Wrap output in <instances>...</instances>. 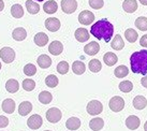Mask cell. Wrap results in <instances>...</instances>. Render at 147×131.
Returning <instances> with one entry per match:
<instances>
[{
	"label": "cell",
	"instance_id": "cell-1",
	"mask_svg": "<svg viewBox=\"0 0 147 131\" xmlns=\"http://www.w3.org/2000/svg\"><path fill=\"white\" fill-rule=\"evenodd\" d=\"M90 32L98 40H103V41L105 42H110L112 40L113 34H114V26L107 20L103 18V20H100L97 23H94L91 26Z\"/></svg>",
	"mask_w": 147,
	"mask_h": 131
},
{
	"label": "cell",
	"instance_id": "cell-2",
	"mask_svg": "<svg viewBox=\"0 0 147 131\" xmlns=\"http://www.w3.org/2000/svg\"><path fill=\"white\" fill-rule=\"evenodd\" d=\"M131 71L135 74H147V49L134 52L130 57Z\"/></svg>",
	"mask_w": 147,
	"mask_h": 131
},
{
	"label": "cell",
	"instance_id": "cell-3",
	"mask_svg": "<svg viewBox=\"0 0 147 131\" xmlns=\"http://www.w3.org/2000/svg\"><path fill=\"white\" fill-rule=\"evenodd\" d=\"M0 58L5 63H11L15 59V51L9 46L0 49Z\"/></svg>",
	"mask_w": 147,
	"mask_h": 131
},
{
	"label": "cell",
	"instance_id": "cell-4",
	"mask_svg": "<svg viewBox=\"0 0 147 131\" xmlns=\"http://www.w3.org/2000/svg\"><path fill=\"white\" fill-rule=\"evenodd\" d=\"M86 110H87V113L89 115L94 116V115H98L102 112L103 105H102V103L100 102V101H98V100H91V101L88 102V104H87Z\"/></svg>",
	"mask_w": 147,
	"mask_h": 131
},
{
	"label": "cell",
	"instance_id": "cell-5",
	"mask_svg": "<svg viewBox=\"0 0 147 131\" xmlns=\"http://www.w3.org/2000/svg\"><path fill=\"white\" fill-rule=\"evenodd\" d=\"M109 107L113 112H120L125 107V100L119 96H115L110 100Z\"/></svg>",
	"mask_w": 147,
	"mask_h": 131
},
{
	"label": "cell",
	"instance_id": "cell-6",
	"mask_svg": "<svg viewBox=\"0 0 147 131\" xmlns=\"http://www.w3.org/2000/svg\"><path fill=\"white\" fill-rule=\"evenodd\" d=\"M61 117H62L61 111L59 110V109H57V107H52V109H49L46 112V119L52 124L58 123L61 119Z\"/></svg>",
	"mask_w": 147,
	"mask_h": 131
},
{
	"label": "cell",
	"instance_id": "cell-7",
	"mask_svg": "<svg viewBox=\"0 0 147 131\" xmlns=\"http://www.w3.org/2000/svg\"><path fill=\"white\" fill-rule=\"evenodd\" d=\"M61 9L65 14H72L78 9L76 0H61Z\"/></svg>",
	"mask_w": 147,
	"mask_h": 131
},
{
	"label": "cell",
	"instance_id": "cell-8",
	"mask_svg": "<svg viewBox=\"0 0 147 131\" xmlns=\"http://www.w3.org/2000/svg\"><path fill=\"white\" fill-rule=\"evenodd\" d=\"M94 21V14L88 10H84L78 15V22L83 25H90Z\"/></svg>",
	"mask_w": 147,
	"mask_h": 131
},
{
	"label": "cell",
	"instance_id": "cell-9",
	"mask_svg": "<svg viewBox=\"0 0 147 131\" xmlns=\"http://www.w3.org/2000/svg\"><path fill=\"white\" fill-rule=\"evenodd\" d=\"M42 124H43L42 117L38 114L31 115V116L28 118V120H27L28 127L30 128V129H32V130H37V129H39V128L42 126Z\"/></svg>",
	"mask_w": 147,
	"mask_h": 131
},
{
	"label": "cell",
	"instance_id": "cell-10",
	"mask_svg": "<svg viewBox=\"0 0 147 131\" xmlns=\"http://www.w3.org/2000/svg\"><path fill=\"white\" fill-rule=\"evenodd\" d=\"M45 27L49 31L55 32L60 28V22L56 17H49L45 21Z\"/></svg>",
	"mask_w": 147,
	"mask_h": 131
},
{
	"label": "cell",
	"instance_id": "cell-11",
	"mask_svg": "<svg viewBox=\"0 0 147 131\" xmlns=\"http://www.w3.org/2000/svg\"><path fill=\"white\" fill-rule=\"evenodd\" d=\"M99 51H100V45H99L98 42H96V41L89 42V43L87 45H85V47H84V52H85L87 55H89V56H94L97 53H99Z\"/></svg>",
	"mask_w": 147,
	"mask_h": 131
},
{
	"label": "cell",
	"instance_id": "cell-12",
	"mask_svg": "<svg viewBox=\"0 0 147 131\" xmlns=\"http://www.w3.org/2000/svg\"><path fill=\"white\" fill-rule=\"evenodd\" d=\"M62 51H63V45L59 41H53L49 46V52L54 56L60 55L62 53Z\"/></svg>",
	"mask_w": 147,
	"mask_h": 131
},
{
	"label": "cell",
	"instance_id": "cell-13",
	"mask_svg": "<svg viewBox=\"0 0 147 131\" xmlns=\"http://www.w3.org/2000/svg\"><path fill=\"white\" fill-rule=\"evenodd\" d=\"M140 124H141V120L138 116H135V115H131L129 116L128 118L126 119V126L130 130H135V129H138L140 127Z\"/></svg>",
	"mask_w": 147,
	"mask_h": 131
},
{
	"label": "cell",
	"instance_id": "cell-14",
	"mask_svg": "<svg viewBox=\"0 0 147 131\" xmlns=\"http://www.w3.org/2000/svg\"><path fill=\"white\" fill-rule=\"evenodd\" d=\"M75 36V39L78 40V42H86L87 40H89V32L88 30L85 28H78L76 29V31L74 33Z\"/></svg>",
	"mask_w": 147,
	"mask_h": 131
},
{
	"label": "cell",
	"instance_id": "cell-15",
	"mask_svg": "<svg viewBox=\"0 0 147 131\" xmlns=\"http://www.w3.org/2000/svg\"><path fill=\"white\" fill-rule=\"evenodd\" d=\"M123 9L127 13H133L138 10L136 0H125L123 2Z\"/></svg>",
	"mask_w": 147,
	"mask_h": 131
},
{
	"label": "cell",
	"instance_id": "cell-16",
	"mask_svg": "<svg viewBox=\"0 0 147 131\" xmlns=\"http://www.w3.org/2000/svg\"><path fill=\"white\" fill-rule=\"evenodd\" d=\"M43 10H44V12L47 13V14H54V13H56L58 10L57 2L54 1V0L46 1L44 3V5H43Z\"/></svg>",
	"mask_w": 147,
	"mask_h": 131
},
{
	"label": "cell",
	"instance_id": "cell-17",
	"mask_svg": "<svg viewBox=\"0 0 147 131\" xmlns=\"http://www.w3.org/2000/svg\"><path fill=\"white\" fill-rule=\"evenodd\" d=\"M12 37L16 41H23L27 37V31L23 27H17V28H15L13 30Z\"/></svg>",
	"mask_w": 147,
	"mask_h": 131
},
{
	"label": "cell",
	"instance_id": "cell-18",
	"mask_svg": "<svg viewBox=\"0 0 147 131\" xmlns=\"http://www.w3.org/2000/svg\"><path fill=\"white\" fill-rule=\"evenodd\" d=\"M2 110L3 112L8 113V114H12L14 110H15V102L13 99H5L2 102Z\"/></svg>",
	"mask_w": 147,
	"mask_h": 131
},
{
	"label": "cell",
	"instance_id": "cell-19",
	"mask_svg": "<svg viewBox=\"0 0 147 131\" xmlns=\"http://www.w3.org/2000/svg\"><path fill=\"white\" fill-rule=\"evenodd\" d=\"M103 60H104V62H105L106 66L112 67V66H114V65L117 63V61H118V57H117L114 53H112V52H107V53L104 54V56H103Z\"/></svg>",
	"mask_w": 147,
	"mask_h": 131
},
{
	"label": "cell",
	"instance_id": "cell-20",
	"mask_svg": "<svg viewBox=\"0 0 147 131\" xmlns=\"http://www.w3.org/2000/svg\"><path fill=\"white\" fill-rule=\"evenodd\" d=\"M37 61H38V65L40 66L42 69H47V68H49V66L52 65V59H51V57H49L45 54L40 55L38 57Z\"/></svg>",
	"mask_w": 147,
	"mask_h": 131
},
{
	"label": "cell",
	"instance_id": "cell-21",
	"mask_svg": "<svg viewBox=\"0 0 147 131\" xmlns=\"http://www.w3.org/2000/svg\"><path fill=\"white\" fill-rule=\"evenodd\" d=\"M111 46H112V49H116V51H120V49H123L125 42H123V38H121L120 34H116V36H115L114 39L111 42Z\"/></svg>",
	"mask_w": 147,
	"mask_h": 131
},
{
	"label": "cell",
	"instance_id": "cell-22",
	"mask_svg": "<svg viewBox=\"0 0 147 131\" xmlns=\"http://www.w3.org/2000/svg\"><path fill=\"white\" fill-rule=\"evenodd\" d=\"M147 105V100L144 96H136L133 99V107L136 110H143Z\"/></svg>",
	"mask_w": 147,
	"mask_h": 131
},
{
	"label": "cell",
	"instance_id": "cell-23",
	"mask_svg": "<svg viewBox=\"0 0 147 131\" xmlns=\"http://www.w3.org/2000/svg\"><path fill=\"white\" fill-rule=\"evenodd\" d=\"M32 110V104L29 102V101H24L20 104L18 107V113L22 116H27V115L31 112Z\"/></svg>",
	"mask_w": 147,
	"mask_h": 131
},
{
	"label": "cell",
	"instance_id": "cell-24",
	"mask_svg": "<svg viewBox=\"0 0 147 131\" xmlns=\"http://www.w3.org/2000/svg\"><path fill=\"white\" fill-rule=\"evenodd\" d=\"M65 127L69 130H78L81 127V120L78 117H70L65 123Z\"/></svg>",
	"mask_w": 147,
	"mask_h": 131
},
{
	"label": "cell",
	"instance_id": "cell-25",
	"mask_svg": "<svg viewBox=\"0 0 147 131\" xmlns=\"http://www.w3.org/2000/svg\"><path fill=\"white\" fill-rule=\"evenodd\" d=\"M104 126V122H103L102 118L100 117H96V118H92L89 122V127L91 130L94 131H99L101 130Z\"/></svg>",
	"mask_w": 147,
	"mask_h": 131
},
{
	"label": "cell",
	"instance_id": "cell-26",
	"mask_svg": "<svg viewBox=\"0 0 147 131\" xmlns=\"http://www.w3.org/2000/svg\"><path fill=\"white\" fill-rule=\"evenodd\" d=\"M34 43L38 45V46H44L49 43V37L47 34H45L44 32H39L34 36Z\"/></svg>",
	"mask_w": 147,
	"mask_h": 131
},
{
	"label": "cell",
	"instance_id": "cell-27",
	"mask_svg": "<svg viewBox=\"0 0 147 131\" xmlns=\"http://www.w3.org/2000/svg\"><path fill=\"white\" fill-rule=\"evenodd\" d=\"M18 88H20V84L14 78H10V80H8V82L5 83V89L11 94H15L18 90Z\"/></svg>",
	"mask_w": 147,
	"mask_h": 131
},
{
	"label": "cell",
	"instance_id": "cell-28",
	"mask_svg": "<svg viewBox=\"0 0 147 131\" xmlns=\"http://www.w3.org/2000/svg\"><path fill=\"white\" fill-rule=\"evenodd\" d=\"M26 8H27V11L30 14H38L40 11V5L32 0H27L26 1Z\"/></svg>",
	"mask_w": 147,
	"mask_h": 131
},
{
	"label": "cell",
	"instance_id": "cell-29",
	"mask_svg": "<svg viewBox=\"0 0 147 131\" xmlns=\"http://www.w3.org/2000/svg\"><path fill=\"white\" fill-rule=\"evenodd\" d=\"M11 14H12L13 17H15V18H22V17L24 16V9L22 7L21 4H14L12 5V8H11Z\"/></svg>",
	"mask_w": 147,
	"mask_h": 131
},
{
	"label": "cell",
	"instance_id": "cell-30",
	"mask_svg": "<svg viewBox=\"0 0 147 131\" xmlns=\"http://www.w3.org/2000/svg\"><path fill=\"white\" fill-rule=\"evenodd\" d=\"M72 70H73V72L75 74L81 75V74H83L86 71V66L84 65V62L80 61V60H76V61H74L73 65H72Z\"/></svg>",
	"mask_w": 147,
	"mask_h": 131
},
{
	"label": "cell",
	"instance_id": "cell-31",
	"mask_svg": "<svg viewBox=\"0 0 147 131\" xmlns=\"http://www.w3.org/2000/svg\"><path fill=\"white\" fill-rule=\"evenodd\" d=\"M138 37H139V34H138V32L135 31L134 29L129 28L125 31V38H126L130 43H134V42L138 40Z\"/></svg>",
	"mask_w": 147,
	"mask_h": 131
},
{
	"label": "cell",
	"instance_id": "cell-32",
	"mask_svg": "<svg viewBox=\"0 0 147 131\" xmlns=\"http://www.w3.org/2000/svg\"><path fill=\"white\" fill-rule=\"evenodd\" d=\"M52 100H53V96L49 91H42L39 95V101L43 104H49L52 102Z\"/></svg>",
	"mask_w": 147,
	"mask_h": 131
},
{
	"label": "cell",
	"instance_id": "cell-33",
	"mask_svg": "<svg viewBox=\"0 0 147 131\" xmlns=\"http://www.w3.org/2000/svg\"><path fill=\"white\" fill-rule=\"evenodd\" d=\"M88 68H89V70L91 72L97 73V72H99L101 70L102 65H101L100 60H98V59H91L89 61V63H88Z\"/></svg>",
	"mask_w": 147,
	"mask_h": 131
},
{
	"label": "cell",
	"instance_id": "cell-34",
	"mask_svg": "<svg viewBox=\"0 0 147 131\" xmlns=\"http://www.w3.org/2000/svg\"><path fill=\"white\" fill-rule=\"evenodd\" d=\"M115 76L118 78H123L127 76L129 74V69L127 68L126 66H119L115 69Z\"/></svg>",
	"mask_w": 147,
	"mask_h": 131
},
{
	"label": "cell",
	"instance_id": "cell-35",
	"mask_svg": "<svg viewBox=\"0 0 147 131\" xmlns=\"http://www.w3.org/2000/svg\"><path fill=\"white\" fill-rule=\"evenodd\" d=\"M135 26H136V28L140 29L141 31H146L147 30V17H144V16H141L139 18H136V21H135Z\"/></svg>",
	"mask_w": 147,
	"mask_h": 131
},
{
	"label": "cell",
	"instance_id": "cell-36",
	"mask_svg": "<svg viewBox=\"0 0 147 131\" xmlns=\"http://www.w3.org/2000/svg\"><path fill=\"white\" fill-rule=\"evenodd\" d=\"M58 82H59V81H58L57 76L54 75V74L49 75V76H46V78H45V84L49 87H51V88H54V87L57 86Z\"/></svg>",
	"mask_w": 147,
	"mask_h": 131
},
{
	"label": "cell",
	"instance_id": "cell-37",
	"mask_svg": "<svg viewBox=\"0 0 147 131\" xmlns=\"http://www.w3.org/2000/svg\"><path fill=\"white\" fill-rule=\"evenodd\" d=\"M119 90L123 93H130L132 88H133V84L130 81H123V82L119 83Z\"/></svg>",
	"mask_w": 147,
	"mask_h": 131
},
{
	"label": "cell",
	"instance_id": "cell-38",
	"mask_svg": "<svg viewBox=\"0 0 147 131\" xmlns=\"http://www.w3.org/2000/svg\"><path fill=\"white\" fill-rule=\"evenodd\" d=\"M24 73L27 75V76H32L37 73V67L32 63H27V65L24 67Z\"/></svg>",
	"mask_w": 147,
	"mask_h": 131
},
{
	"label": "cell",
	"instance_id": "cell-39",
	"mask_svg": "<svg viewBox=\"0 0 147 131\" xmlns=\"http://www.w3.org/2000/svg\"><path fill=\"white\" fill-rule=\"evenodd\" d=\"M36 87V82L30 80V78H26L23 81V88H24L26 91H31V90L34 89Z\"/></svg>",
	"mask_w": 147,
	"mask_h": 131
},
{
	"label": "cell",
	"instance_id": "cell-40",
	"mask_svg": "<svg viewBox=\"0 0 147 131\" xmlns=\"http://www.w3.org/2000/svg\"><path fill=\"white\" fill-rule=\"evenodd\" d=\"M69 71V63L67 61H60L57 65V72L60 74H67Z\"/></svg>",
	"mask_w": 147,
	"mask_h": 131
},
{
	"label": "cell",
	"instance_id": "cell-41",
	"mask_svg": "<svg viewBox=\"0 0 147 131\" xmlns=\"http://www.w3.org/2000/svg\"><path fill=\"white\" fill-rule=\"evenodd\" d=\"M89 5L94 10H99L104 5L103 0H89Z\"/></svg>",
	"mask_w": 147,
	"mask_h": 131
},
{
	"label": "cell",
	"instance_id": "cell-42",
	"mask_svg": "<svg viewBox=\"0 0 147 131\" xmlns=\"http://www.w3.org/2000/svg\"><path fill=\"white\" fill-rule=\"evenodd\" d=\"M9 125V119L8 117L4 116H0V128H4Z\"/></svg>",
	"mask_w": 147,
	"mask_h": 131
},
{
	"label": "cell",
	"instance_id": "cell-43",
	"mask_svg": "<svg viewBox=\"0 0 147 131\" xmlns=\"http://www.w3.org/2000/svg\"><path fill=\"white\" fill-rule=\"evenodd\" d=\"M140 44L143 47H147V34H144L143 37L140 39Z\"/></svg>",
	"mask_w": 147,
	"mask_h": 131
},
{
	"label": "cell",
	"instance_id": "cell-44",
	"mask_svg": "<svg viewBox=\"0 0 147 131\" xmlns=\"http://www.w3.org/2000/svg\"><path fill=\"white\" fill-rule=\"evenodd\" d=\"M141 84H142L145 88H147V74L146 75H144V78L141 80Z\"/></svg>",
	"mask_w": 147,
	"mask_h": 131
},
{
	"label": "cell",
	"instance_id": "cell-45",
	"mask_svg": "<svg viewBox=\"0 0 147 131\" xmlns=\"http://www.w3.org/2000/svg\"><path fill=\"white\" fill-rule=\"evenodd\" d=\"M4 9V2L2 0H0V12Z\"/></svg>",
	"mask_w": 147,
	"mask_h": 131
},
{
	"label": "cell",
	"instance_id": "cell-46",
	"mask_svg": "<svg viewBox=\"0 0 147 131\" xmlns=\"http://www.w3.org/2000/svg\"><path fill=\"white\" fill-rule=\"evenodd\" d=\"M140 2L143 4V5H147V0H140Z\"/></svg>",
	"mask_w": 147,
	"mask_h": 131
},
{
	"label": "cell",
	"instance_id": "cell-47",
	"mask_svg": "<svg viewBox=\"0 0 147 131\" xmlns=\"http://www.w3.org/2000/svg\"><path fill=\"white\" fill-rule=\"evenodd\" d=\"M144 130L147 131V122L145 123V125H144Z\"/></svg>",
	"mask_w": 147,
	"mask_h": 131
},
{
	"label": "cell",
	"instance_id": "cell-48",
	"mask_svg": "<svg viewBox=\"0 0 147 131\" xmlns=\"http://www.w3.org/2000/svg\"><path fill=\"white\" fill-rule=\"evenodd\" d=\"M36 1H40L41 2V1H44V0H36Z\"/></svg>",
	"mask_w": 147,
	"mask_h": 131
},
{
	"label": "cell",
	"instance_id": "cell-49",
	"mask_svg": "<svg viewBox=\"0 0 147 131\" xmlns=\"http://www.w3.org/2000/svg\"><path fill=\"white\" fill-rule=\"evenodd\" d=\"M0 70H1V62H0Z\"/></svg>",
	"mask_w": 147,
	"mask_h": 131
},
{
	"label": "cell",
	"instance_id": "cell-50",
	"mask_svg": "<svg viewBox=\"0 0 147 131\" xmlns=\"http://www.w3.org/2000/svg\"><path fill=\"white\" fill-rule=\"evenodd\" d=\"M45 131H51V130H45Z\"/></svg>",
	"mask_w": 147,
	"mask_h": 131
}]
</instances>
